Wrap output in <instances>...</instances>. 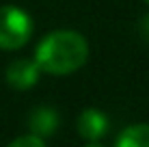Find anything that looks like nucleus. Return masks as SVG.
Returning a JSON list of instances; mask_svg holds the SVG:
<instances>
[{"label": "nucleus", "instance_id": "f257e3e1", "mask_svg": "<svg viewBox=\"0 0 149 147\" xmlns=\"http://www.w3.org/2000/svg\"><path fill=\"white\" fill-rule=\"evenodd\" d=\"M89 59V43L76 30H54L35 48V61L41 72L67 76L78 72Z\"/></svg>", "mask_w": 149, "mask_h": 147}, {"label": "nucleus", "instance_id": "6e6552de", "mask_svg": "<svg viewBox=\"0 0 149 147\" xmlns=\"http://www.w3.org/2000/svg\"><path fill=\"white\" fill-rule=\"evenodd\" d=\"M143 35H145V37H149V15L143 20Z\"/></svg>", "mask_w": 149, "mask_h": 147}, {"label": "nucleus", "instance_id": "423d86ee", "mask_svg": "<svg viewBox=\"0 0 149 147\" xmlns=\"http://www.w3.org/2000/svg\"><path fill=\"white\" fill-rule=\"evenodd\" d=\"M115 147H149V123H134L123 128Z\"/></svg>", "mask_w": 149, "mask_h": 147}, {"label": "nucleus", "instance_id": "1a4fd4ad", "mask_svg": "<svg viewBox=\"0 0 149 147\" xmlns=\"http://www.w3.org/2000/svg\"><path fill=\"white\" fill-rule=\"evenodd\" d=\"M82 147H104L100 143V141H93V143H86V145H82Z\"/></svg>", "mask_w": 149, "mask_h": 147}, {"label": "nucleus", "instance_id": "f03ea898", "mask_svg": "<svg viewBox=\"0 0 149 147\" xmlns=\"http://www.w3.org/2000/svg\"><path fill=\"white\" fill-rule=\"evenodd\" d=\"M33 37V17L15 4L0 7V50H19Z\"/></svg>", "mask_w": 149, "mask_h": 147}, {"label": "nucleus", "instance_id": "7ed1b4c3", "mask_svg": "<svg viewBox=\"0 0 149 147\" xmlns=\"http://www.w3.org/2000/svg\"><path fill=\"white\" fill-rule=\"evenodd\" d=\"M41 67L37 65L35 59H15L9 63L7 72H4V78H7V84L15 91H26L30 87H35L39 80Z\"/></svg>", "mask_w": 149, "mask_h": 147}, {"label": "nucleus", "instance_id": "9d476101", "mask_svg": "<svg viewBox=\"0 0 149 147\" xmlns=\"http://www.w3.org/2000/svg\"><path fill=\"white\" fill-rule=\"evenodd\" d=\"M145 2H147V4H149V0H145Z\"/></svg>", "mask_w": 149, "mask_h": 147}, {"label": "nucleus", "instance_id": "39448f33", "mask_svg": "<svg viewBox=\"0 0 149 147\" xmlns=\"http://www.w3.org/2000/svg\"><path fill=\"white\" fill-rule=\"evenodd\" d=\"M58 128V115L52 106H37L28 115V130L35 136H50Z\"/></svg>", "mask_w": 149, "mask_h": 147}, {"label": "nucleus", "instance_id": "20e7f679", "mask_svg": "<svg viewBox=\"0 0 149 147\" xmlns=\"http://www.w3.org/2000/svg\"><path fill=\"white\" fill-rule=\"evenodd\" d=\"M76 128H78V134L84 141L93 143V141H100L102 136L108 132V117L97 108H86L80 113Z\"/></svg>", "mask_w": 149, "mask_h": 147}, {"label": "nucleus", "instance_id": "0eeeda50", "mask_svg": "<svg viewBox=\"0 0 149 147\" xmlns=\"http://www.w3.org/2000/svg\"><path fill=\"white\" fill-rule=\"evenodd\" d=\"M7 147H48L45 141L41 136H35V134H26V136H19V139L11 141Z\"/></svg>", "mask_w": 149, "mask_h": 147}]
</instances>
